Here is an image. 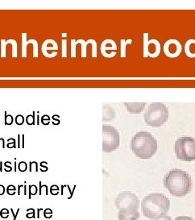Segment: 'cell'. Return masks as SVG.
<instances>
[{
  "label": "cell",
  "mask_w": 195,
  "mask_h": 220,
  "mask_svg": "<svg viewBox=\"0 0 195 220\" xmlns=\"http://www.w3.org/2000/svg\"><path fill=\"white\" fill-rule=\"evenodd\" d=\"M174 152L177 158L184 162L195 160V139L189 136L178 138L175 141Z\"/></svg>",
  "instance_id": "5"
},
{
  "label": "cell",
  "mask_w": 195,
  "mask_h": 220,
  "mask_svg": "<svg viewBox=\"0 0 195 220\" xmlns=\"http://www.w3.org/2000/svg\"><path fill=\"white\" fill-rule=\"evenodd\" d=\"M174 220H194V219L189 216H178Z\"/></svg>",
  "instance_id": "24"
},
{
  "label": "cell",
  "mask_w": 195,
  "mask_h": 220,
  "mask_svg": "<svg viewBox=\"0 0 195 220\" xmlns=\"http://www.w3.org/2000/svg\"><path fill=\"white\" fill-rule=\"evenodd\" d=\"M27 214H26V217L27 218H36V213H35V209L34 208H28L27 210Z\"/></svg>",
  "instance_id": "17"
},
{
  "label": "cell",
  "mask_w": 195,
  "mask_h": 220,
  "mask_svg": "<svg viewBox=\"0 0 195 220\" xmlns=\"http://www.w3.org/2000/svg\"><path fill=\"white\" fill-rule=\"evenodd\" d=\"M19 208H18L17 209V211H16V213H14V210L12 209V208H11V214H12V215L14 216L13 217V219L12 220H16V218H17V216H18V214H19Z\"/></svg>",
  "instance_id": "25"
},
{
  "label": "cell",
  "mask_w": 195,
  "mask_h": 220,
  "mask_svg": "<svg viewBox=\"0 0 195 220\" xmlns=\"http://www.w3.org/2000/svg\"><path fill=\"white\" fill-rule=\"evenodd\" d=\"M54 191L59 192V187H58L57 185H52V186L50 187V193H51V194H52L53 193H54Z\"/></svg>",
  "instance_id": "23"
},
{
  "label": "cell",
  "mask_w": 195,
  "mask_h": 220,
  "mask_svg": "<svg viewBox=\"0 0 195 220\" xmlns=\"http://www.w3.org/2000/svg\"><path fill=\"white\" fill-rule=\"evenodd\" d=\"M39 195H42L43 194V190H45V195H48V188L46 185H42L41 182H39Z\"/></svg>",
  "instance_id": "16"
},
{
  "label": "cell",
  "mask_w": 195,
  "mask_h": 220,
  "mask_svg": "<svg viewBox=\"0 0 195 220\" xmlns=\"http://www.w3.org/2000/svg\"><path fill=\"white\" fill-rule=\"evenodd\" d=\"M115 118V111L110 106L103 107V121H110Z\"/></svg>",
  "instance_id": "13"
},
{
  "label": "cell",
  "mask_w": 195,
  "mask_h": 220,
  "mask_svg": "<svg viewBox=\"0 0 195 220\" xmlns=\"http://www.w3.org/2000/svg\"><path fill=\"white\" fill-rule=\"evenodd\" d=\"M102 151L104 153H111L118 149L120 137L119 133L114 127L103 125L102 127Z\"/></svg>",
  "instance_id": "6"
},
{
  "label": "cell",
  "mask_w": 195,
  "mask_h": 220,
  "mask_svg": "<svg viewBox=\"0 0 195 220\" xmlns=\"http://www.w3.org/2000/svg\"><path fill=\"white\" fill-rule=\"evenodd\" d=\"M140 213L138 210H129V211H119V220H138Z\"/></svg>",
  "instance_id": "10"
},
{
  "label": "cell",
  "mask_w": 195,
  "mask_h": 220,
  "mask_svg": "<svg viewBox=\"0 0 195 220\" xmlns=\"http://www.w3.org/2000/svg\"><path fill=\"white\" fill-rule=\"evenodd\" d=\"M122 49H121V57H123L126 56V45H128V44H131V42H132V40H128L127 41H124V40H122Z\"/></svg>",
  "instance_id": "15"
},
{
  "label": "cell",
  "mask_w": 195,
  "mask_h": 220,
  "mask_svg": "<svg viewBox=\"0 0 195 220\" xmlns=\"http://www.w3.org/2000/svg\"><path fill=\"white\" fill-rule=\"evenodd\" d=\"M146 102H125L124 106L127 110L131 114H139L143 111Z\"/></svg>",
  "instance_id": "11"
},
{
  "label": "cell",
  "mask_w": 195,
  "mask_h": 220,
  "mask_svg": "<svg viewBox=\"0 0 195 220\" xmlns=\"http://www.w3.org/2000/svg\"><path fill=\"white\" fill-rule=\"evenodd\" d=\"M168 117L169 111L166 106L162 102H152L144 113V119L148 126L159 128L166 123Z\"/></svg>",
  "instance_id": "4"
},
{
  "label": "cell",
  "mask_w": 195,
  "mask_h": 220,
  "mask_svg": "<svg viewBox=\"0 0 195 220\" xmlns=\"http://www.w3.org/2000/svg\"><path fill=\"white\" fill-rule=\"evenodd\" d=\"M185 52L189 57H195V40H189L185 45Z\"/></svg>",
  "instance_id": "12"
},
{
  "label": "cell",
  "mask_w": 195,
  "mask_h": 220,
  "mask_svg": "<svg viewBox=\"0 0 195 220\" xmlns=\"http://www.w3.org/2000/svg\"><path fill=\"white\" fill-rule=\"evenodd\" d=\"M115 205L119 211L138 210L140 207V199L133 192L122 191L115 198Z\"/></svg>",
  "instance_id": "7"
},
{
  "label": "cell",
  "mask_w": 195,
  "mask_h": 220,
  "mask_svg": "<svg viewBox=\"0 0 195 220\" xmlns=\"http://www.w3.org/2000/svg\"><path fill=\"white\" fill-rule=\"evenodd\" d=\"M164 185L174 197L182 198L187 195L193 188V181L187 172L179 169H173L166 173Z\"/></svg>",
  "instance_id": "2"
},
{
  "label": "cell",
  "mask_w": 195,
  "mask_h": 220,
  "mask_svg": "<svg viewBox=\"0 0 195 220\" xmlns=\"http://www.w3.org/2000/svg\"><path fill=\"white\" fill-rule=\"evenodd\" d=\"M144 57H157L160 52V44L157 40H148V33H144Z\"/></svg>",
  "instance_id": "8"
},
{
  "label": "cell",
  "mask_w": 195,
  "mask_h": 220,
  "mask_svg": "<svg viewBox=\"0 0 195 220\" xmlns=\"http://www.w3.org/2000/svg\"><path fill=\"white\" fill-rule=\"evenodd\" d=\"M23 192H24V195H27V185H23Z\"/></svg>",
  "instance_id": "29"
},
{
  "label": "cell",
  "mask_w": 195,
  "mask_h": 220,
  "mask_svg": "<svg viewBox=\"0 0 195 220\" xmlns=\"http://www.w3.org/2000/svg\"><path fill=\"white\" fill-rule=\"evenodd\" d=\"M9 211L7 208H3L0 211V216L2 218H7L9 217Z\"/></svg>",
  "instance_id": "20"
},
{
  "label": "cell",
  "mask_w": 195,
  "mask_h": 220,
  "mask_svg": "<svg viewBox=\"0 0 195 220\" xmlns=\"http://www.w3.org/2000/svg\"><path fill=\"white\" fill-rule=\"evenodd\" d=\"M5 193V187L3 185H0V195H3Z\"/></svg>",
  "instance_id": "26"
},
{
  "label": "cell",
  "mask_w": 195,
  "mask_h": 220,
  "mask_svg": "<svg viewBox=\"0 0 195 220\" xmlns=\"http://www.w3.org/2000/svg\"><path fill=\"white\" fill-rule=\"evenodd\" d=\"M23 187V185H19L18 186V195H20V189Z\"/></svg>",
  "instance_id": "28"
},
{
  "label": "cell",
  "mask_w": 195,
  "mask_h": 220,
  "mask_svg": "<svg viewBox=\"0 0 195 220\" xmlns=\"http://www.w3.org/2000/svg\"><path fill=\"white\" fill-rule=\"evenodd\" d=\"M27 169V164L25 162H20L19 164V170L21 171V172H24V171H26Z\"/></svg>",
  "instance_id": "21"
},
{
  "label": "cell",
  "mask_w": 195,
  "mask_h": 220,
  "mask_svg": "<svg viewBox=\"0 0 195 220\" xmlns=\"http://www.w3.org/2000/svg\"><path fill=\"white\" fill-rule=\"evenodd\" d=\"M43 211H44V217L45 218H51L52 217L53 212L50 208H45Z\"/></svg>",
  "instance_id": "18"
},
{
  "label": "cell",
  "mask_w": 195,
  "mask_h": 220,
  "mask_svg": "<svg viewBox=\"0 0 195 220\" xmlns=\"http://www.w3.org/2000/svg\"><path fill=\"white\" fill-rule=\"evenodd\" d=\"M158 148L157 141L148 131L136 133L131 141V149L136 157L143 160L152 158Z\"/></svg>",
  "instance_id": "3"
},
{
  "label": "cell",
  "mask_w": 195,
  "mask_h": 220,
  "mask_svg": "<svg viewBox=\"0 0 195 220\" xmlns=\"http://www.w3.org/2000/svg\"><path fill=\"white\" fill-rule=\"evenodd\" d=\"M170 208L169 199L161 193L149 194L141 202L144 216L152 220H170L167 215Z\"/></svg>",
  "instance_id": "1"
},
{
  "label": "cell",
  "mask_w": 195,
  "mask_h": 220,
  "mask_svg": "<svg viewBox=\"0 0 195 220\" xmlns=\"http://www.w3.org/2000/svg\"><path fill=\"white\" fill-rule=\"evenodd\" d=\"M16 187H15V185H9L7 187V193L9 194V195H15L16 194Z\"/></svg>",
  "instance_id": "19"
},
{
  "label": "cell",
  "mask_w": 195,
  "mask_h": 220,
  "mask_svg": "<svg viewBox=\"0 0 195 220\" xmlns=\"http://www.w3.org/2000/svg\"><path fill=\"white\" fill-rule=\"evenodd\" d=\"M182 45L178 40H169L165 42L164 45V54L169 57L174 58L178 57L182 52Z\"/></svg>",
  "instance_id": "9"
},
{
  "label": "cell",
  "mask_w": 195,
  "mask_h": 220,
  "mask_svg": "<svg viewBox=\"0 0 195 220\" xmlns=\"http://www.w3.org/2000/svg\"><path fill=\"white\" fill-rule=\"evenodd\" d=\"M38 171V165L36 162H30V169H29V171Z\"/></svg>",
  "instance_id": "22"
},
{
  "label": "cell",
  "mask_w": 195,
  "mask_h": 220,
  "mask_svg": "<svg viewBox=\"0 0 195 220\" xmlns=\"http://www.w3.org/2000/svg\"><path fill=\"white\" fill-rule=\"evenodd\" d=\"M41 211H44V208H38L37 209V218H40V213Z\"/></svg>",
  "instance_id": "27"
},
{
  "label": "cell",
  "mask_w": 195,
  "mask_h": 220,
  "mask_svg": "<svg viewBox=\"0 0 195 220\" xmlns=\"http://www.w3.org/2000/svg\"><path fill=\"white\" fill-rule=\"evenodd\" d=\"M39 191V189L35 185H30L28 186V198L31 199V196L32 195H36L37 192Z\"/></svg>",
  "instance_id": "14"
}]
</instances>
